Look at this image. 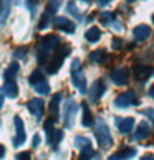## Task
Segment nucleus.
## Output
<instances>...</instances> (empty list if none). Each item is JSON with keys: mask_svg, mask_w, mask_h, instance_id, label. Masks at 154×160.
<instances>
[{"mask_svg": "<svg viewBox=\"0 0 154 160\" xmlns=\"http://www.w3.org/2000/svg\"><path fill=\"white\" fill-rule=\"evenodd\" d=\"M60 46V38L56 35H46L40 40L38 50H37V60L40 64L48 63V58L51 56V53Z\"/></svg>", "mask_w": 154, "mask_h": 160, "instance_id": "obj_1", "label": "nucleus"}, {"mask_svg": "<svg viewBox=\"0 0 154 160\" xmlns=\"http://www.w3.org/2000/svg\"><path fill=\"white\" fill-rule=\"evenodd\" d=\"M70 51H72V46H70V45H61V46H58V51L55 53V56H53L51 60L48 61V64H46V71H48L50 74H55L56 71L61 68L65 58L70 55Z\"/></svg>", "mask_w": 154, "mask_h": 160, "instance_id": "obj_2", "label": "nucleus"}, {"mask_svg": "<svg viewBox=\"0 0 154 160\" xmlns=\"http://www.w3.org/2000/svg\"><path fill=\"white\" fill-rule=\"evenodd\" d=\"M94 134H96V139H98V144L101 149H109L111 145H113V139H111V134H109V129L106 126V122L99 117L98 119V124H96V130H94Z\"/></svg>", "mask_w": 154, "mask_h": 160, "instance_id": "obj_3", "label": "nucleus"}, {"mask_svg": "<svg viewBox=\"0 0 154 160\" xmlns=\"http://www.w3.org/2000/svg\"><path fill=\"white\" fill-rule=\"evenodd\" d=\"M72 82L75 88H78L80 92L85 94L88 89H86V79H85V73L81 69V63L80 60H73L72 63Z\"/></svg>", "mask_w": 154, "mask_h": 160, "instance_id": "obj_4", "label": "nucleus"}, {"mask_svg": "<svg viewBox=\"0 0 154 160\" xmlns=\"http://www.w3.org/2000/svg\"><path fill=\"white\" fill-rule=\"evenodd\" d=\"M76 111H78V104H76V101L73 98H70L66 101V104H65L63 108V121H65V127H73V119L76 116Z\"/></svg>", "mask_w": 154, "mask_h": 160, "instance_id": "obj_5", "label": "nucleus"}, {"mask_svg": "<svg viewBox=\"0 0 154 160\" xmlns=\"http://www.w3.org/2000/svg\"><path fill=\"white\" fill-rule=\"evenodd\" d=\"M13 124H15V130H17V135L13 137V147H19V145H22L23 142L27 140L25 126H23V121L20 119L19 116H15V117H13Z\"/></svg>", "mask_w": 154, "mask_h": 160, "instance_id": "obj_6", "label": "nucleus"}, {"mask_svg": "<svg viewBox=\"0 0 154 160\" xmlns=\"http://www.w3.org/2000/svg\"><path fill=\"white\" fill-rule=\"evenodd\" d=\"M129 69L128 68H116L113 73H111V79H113V82L116 86H124V84H128V81H129Z\"/></svg>", "mask_w": 154, "mask_h": 160, "instance_id": "obj_7", "label": "nucleus"}, {"mask_svg": "<svg viewBox=\"0 0 154 160\" xmlns=\"http://www.w3.org/2000/svg\"><path fill=\"white\" fill-rule=\"evenodd\" d=\"M134 104H138L134 91H128V92H124V94H121V96H118L114 99V106L116 108H121V109L128 108V106H134Z\"/></svg>", "mask_w": 154, "mask_h": 160, "instance_id": "obj_8", "label": "nucleus"}, {"mask_svg": "<svg viewBox=\"0 0 154 160\" xmlns=\"http://www.w3.org/2000/svg\"><path fill=\"white\" fill-rule=\"evenodd\" d=\"M104 91H106L104 81H103V79H96V81L91 84L90 89H88V94H90V99L93 101V102H96V101L104 94Z\"/></svg>", "mask_w": 154, "mask_h": 160, "instance_id": "obj_9", "label": "nucleus"}, {"mask_svg": "<svg viewBox=\"0 0 154 160\" xmlns=\"http://www.w3.org/2000/svg\"><path fill=\"white\" fill-rule=\"evenodd\" d=\"M27 108H28V111H30L32 114L40 121L41 116H43V112H45V102H43L41 99H38V98H35V99H30V101L27 102Z\"/></svg>", "mask_w": 154, "mask_h": 160, "instance_id": "obj_10", "label": "nucleus"}, {"mask_svg": "<svg viewBox=\"0 0 154 160\" xmlns=\"http://www.w3.org/2000/svg\"><path fill=\"white\" fill-rule=\"evenodd\" d=\"M152 74H154V68L151 66H146V64H136L134 66V78L139 81H146Z\"/></svg>", "mask_w": 154, "mask_h": 160, "instance_id": "obj_11", "label": "nucleus"}, {"mask_svg": "<svg viewBox=\"0 0 154 160\" xmlns=\"http://www.w3.org/2000/svg\"><path fill=\"white\" fill-rule=\"evenodd\" d=\"M116 127L123 134H129L134 127V117H116Z\"/></svg>", "mask_w": 154, "mask_h": 160, "instance_id": "obj_12", "label": "nucleus"}, {"mask_svg": "<svg viewBox=\"0 0 154 160\" xmlns=\"http://www.w3.org/2000/svg\"><path fill=\"white\" fill-rule=\"evenodd\" d=\"M53 23H55L58 30H61L65 33H75V23L72 20H68L66 17H56Z\"/></svg>", "mask_w": 154, "mask_h": 160, "instance_id": "obj_13", "label": "nucleus"}, {"mask_svg": "<svg viewBox=\"0 0 154 160\" xmlns=\"http://www.w3.org/2000/svg\"><path fill=\"white\" fill-rule=\"evenodd\" d=\"M133 35H134V40H136V41H144V40L149 38L151 28L147 27V25H138V27L134 28Z\"/></svg>", "mask_w": 154, "mask_h": 160, "instance_id": "obj_14", "label": "nucleus"}, {"mask_svg": "<svg viewBox=\"0 0 154 160\" xmlns=\"http://www.w3.org/2000/svg\"><path fill=\"white\" fill-rule=\"evenodd\" d=\"M3 92H5V96L10 98V99H15L17 96H19V86H17L15 79L5 81V84H3Z\"/></svg>", "mask_w": 154, "mask_h": 160, "instance_id": "obj_15", "label": "nucleus"}, {"mask_svg": "<svg viewBox=\"0 0 154 160\" xmlns=\"http://www.w3.org/2000/svg\"><path fill=\"white\" fill-rule=\"evenodd\" d=\"M149 134H151L149 124L143 121V122H139L138 130H136V134H134V139H136V140H144L146 137H149Z\"/></svg>", "mask_w": 154, "mask_h": 160, "instance_id": "obj_16", "label": "nucleus"}, {"mask_svg": "<svg viewBox=\"0 0 154 160\" xmlns=\"http://www.w3.org/2000/svg\"><path fill=\"white\" fill-rule=\"evenodd\" d=\"M136 155V149H124V150H121V152H116V153H113L108 160H126V158H131V157H134Z\"/></svg>", "mask_w": 154, "mask_h": 160, "instance_id": "obj_17", "label": "nucleus"}, {"mask_svg": "<svg viewBox=\"0 0 154 160\" xmlns=\"http://www.w3.org/2000/svg\"><path fill=\"white\" fill-rule=\"evenodd\" d=\"M60 102H61V94H53V98H51V101H50V106H48V111H50L51 117H56V116H58Z\"/></svg>", "mask_w": 154, "mask_h": 160, "instance_id": "obj_18", "label": "nucleus"}, {"mask_svg": "<svg viewBox=\"0 0 154 160\" xmlns=\"http://www.w3.org/2000/svg\"><path fill=\"white\" fill-rule=\"evenodd\" d=\"M55 122H56V117H50V119L43 124V129H45V134H46V142H48V144L51 142V137H53V134H55V129H53Z\"/></svg>", "mask_w": 154, "mask_h": 160, "instance_id": "obj_19", "label": "nucleus"}, {"mask_svg": "<svg viewBox=\"0 0 154 160\" xmlns=\"http://www.w3.org/2000/svg\"><path fill=\"white\" fill-rule=\"evenodd\" d=\"M85 38H86V41H90V43H96V41L101 38V32H99L98 27H91L90 30L85 33Z\"/></svg>", "mask_w": 154, "mask_h": 160, "instance_id": "obj_20", "label": "nucleus"}, {"mask_svg": "<svg viewBox=\"0 0 154 160\" xmlns=\"http://www.w3.org/2000/svg\"><path fill=\"white\" fill-rule=\"evenodd\" d=\"M81 124L85 127L93 126V114H91V111H90V108H88L86 102L83 104V119H81Z\"/></svg>", "mask_w": 154, "mask_h": 160, "instance_id": "obj_21", "label": "nucleus"}, {"mask_svg": "<svg viewBox=\"0 0 154 160\" xmlns=\"http://www.w3.org/2000/svg\"><path fill=\"white\" fill-rule=\"evenodd\" d=\"M90 60L94 61V63H98V64H101V63L108 61V55H106L104 50H96V51H93L90 55Z\"/></svg>", "mask_w": 154, "mask_h": 160, "instance_id": "obj_22", "label": "nucleus"}, {"mask_svg": "<svg viewBox=\"0 0 154 160\" xmlns=\"http://www.w3.org/2000/svg\"><path fill=\"white\" fill-rule=\"evenodd\" d=\"M19 69H20L19 63H12L10 66H8L7 69H5V73H3V78H5V81L15 79V76L19 74Z\"/></svg>", "mask_w": 154, "mask_h": 160, "instance_id": "obj_23", "label": "nucleus"}, {"mask_svg": "<svg viewBox=\"0 0 154 160\" xmlns=\"http://www.w3.org/2000/svg\"><path fill=\"white\" fill-rule=\"evenodd\" d=\"M94 157H96V152L93 150L91 145H88V147H85V149H81V153H80L78 160H91Z\"/></svg>", "mask_w": 154, "mask_h": 160, "instance_id": "obj_24", "label": "nucleus"}, {"mask_svg": "<svg viewBox=\"0 0 154 160\" xmlns=\"http://www.w3.org/2000/svg\"><path fill=\"white\" fill-rule=\"evenodd\" d=\"M32 86H33V89L37 92H40V94H48L50 92V86H48V82H46V79L38 81V82H35V84H32Z\"/></svg>", "mask_w": 154, "mask_h": 160, "instance_id": "obj_25", "label": "nucleus"}, {"mask_svg": "<svg viewBox=\"0 0 154 160\" xmlns=\"http://www.w3.org/2000/svg\"><path fill=\"white\" fill-rule=\"evenodd\" d=\"M73 144H75V147H78V149H85V147L91 145V142H90V139H88V137H83V135H78V137H75Z\"/></svg>", "mask_w": 154, "mask_h": 160, "instance_id": "obj_26", "label": "nucleus"}, {"mask_svg": "<svg viewBox=\"0 0 154 160\" xmlns=\"http://www.w3.org/2000/svg\"><path fill=\"white\" fill-rule=\"evenodd\" d=\"M61 139H63V130H55V134H53V137H51V142H50L53 150L58 149V144L61 142Z\"/></svg>", "mask_w": 154, "mask_h": 160, "instance_id": "obj_27", "label": "nucleus"}, {"mask_svg": "<svg viewBox=\"0 0 154 160\" xmlns=\"http://www.w3.org/2000/svg\"><path fill=\"white\" fill-rule=\"evenodd\" d=\"M114 18H116L114 12H103L101 17H99V20H101V23H104V25H111V22H114Z\"/></svg>", "mask_w": 154, "mask_h": 160, "instance_id": "obj_28", "label": "nucleus"}, {"mask_svg": "<svg viewBox=\"0 0 154 160\" xmlns=\"http://www.w3.org/2000/svg\"><path fill=\"white\" fill-rule=\"evenodd\" d=\"M51 17H53V15L50 13V12H45V13L41 15L40 23H38V28H40V30H45V28L50 25V20H51Z\"/></svg>", "mask_w": 154, "mask_h": 160, "instance_id": "obj_29", "label": "nucleus"}, {"mask_svg": "<svg viewBox=\"0 0 154 160\" xmlns=\"http://www.w3.org/2000/svg\"><path fill=\"white\" fill-rule=\"evenodd\" d=\"M45 79V74L41 73L40 69H35L33 73L30 74V78H28V82L30 84H35V82H38V81H43Z\"/></svg>", "mask_w": 154, "mask_h": 160, "instance_id": "obj_30", "label": "nucleus"}, {"mask_svg": "<svg viewBox=\"0 0 154 160\" xmlns=\"http://www.w3.org/2000/svg\"><path fill=\"white\" fill-rule=\"evenodd\" d=\"M60 7V0H50L48 5H46V12H50L51 15H55V12Z\"/></svg>", "mask_w": 154, "mask_h": 160, "instance_id": "obj_31", "label": "nucleus"}, {"mask_svg": "<svg viewBox=\"0 0 154 160\" xmlns=\"http://www.w3.org/2000/svg\"><path fill=\"white\" fill-rule=\"evenodd\" d=\"M68 12H70L72 15H75L76 18H80V12H78V8H76L75 2H68Z\"/></svg>", "mask_w": 154, "mask_h": 160, "instance_id": "obj_32", "label": "nucleus"}, {"mask_svg": "<svg viewBox=\"0 0 154 160\" xmlns=\"http://www.w3.org/2000/svg\"><path fill=\"white\" fill-rule=\"evenodd\" d=\"M15 160H32L30 157V152H20L15 155Z\"/></svg>", "mask_w": 154, "mask_h": 160, "instance_id": "obj_33", "label": "nucleus"}, {"mask_svg": "<svg viewBox=\"0 0 154 160\" xmlns=\"http://www.w3.org/2000/svg\"><path fill=\"white\" fill-rule=\"evenodd\" d=\"M37 3H38V0H27V7L28 10H35V7H37Z\"/></svg>", "mask_w": 154, "mask_h": 160, "instance_id": "obj_34", "label": "nucleus"}, {"mask_svg": "<svg viewBox=\"0 0 154 160\" xmlns=\"http://www.w3.org/2000/svg\"><path fill=\"white\" fill-rule=\"evenodd\" d=\"M25 55H27L25 48H19V50L15 51V58H25Z\"/></svg>", "mask_w": 154, "mask_h": 160, "instance_id": "obj_35", "label": "nucleus"}, {"mask_svg": "<svg viewBox=\"0 0 154 160\" xmlns=\"http://www.w3.org/2000/svg\"><path fill=\"white\" fill-rule=\"evenodd\" d=\"M121 46H123V41H121V38H114L113 40V48H121Z\"/></svg>", "mask_w": 154, "mask_h": 160, "instance_id": "obj_36", "label": "nucleus"}, {"mask_svg": "<svg viewBox=\"0 0 154 160\" xmlns=\"http://www.w3.org/2000/svg\"><path fill=\"white\" fill-rule=\"evenodd\" d=\"M32 145H33V147H38V145H40V135H38V134L33 135V144H32Z\"/></svg>", "mask_w": 154, "mask_h": 160, "instance_id": "obj_37", "label": "nucleus"}, {"mask_svg": "<svg viewBox=\"0 0 154 160\" xmlns=\"http://www.w3.org/2000/svg\"><path fill=\"white\" fill-rule=\"evenodd\" d=\"M111 27L116 28L118 32H121V30H123V27H121V23H119V22H111Z\"/></svg>", "mask_w": 154, "mask_h": 160, "instance_id": "obj_38", "label": "nucleus"}, {"mask_svg": "<svg viewBox=\"0 0 154 160\" xmlns=\"http://www.w3.org/2000/svg\"><path fill=\"white\" fill-rule=\"evenodd\" d=\"M109 2H113V0H98V5L99 7H104V5H108Z\"/></svg>", "mask_w": 154, "mask_h": 160, "instance_id": "obj_39", "label": "nucleus"}, {"mask_svg": "<svg viewBox=\"0 0 154 160\" xmlns=\"http://www.w3.org/2000/svg\"><path fill=\"white\" fill-rule=\"evenodd\" d=\"M141 160H154V155L152 153H146V155L141 157Z\"/></svg>", "mask_w": 154, "mask_h": 160, "instance_id": "obj_40", "label": "nucleus"}, {"mask_svg": "<svg viewBox=\"0 0 154 160\" xmlns=\"http://www.w3.org/2000/svg\"><path fill=\"white\" fill-rule=\"evenodd\" d=\"M3 155H5V147H3L2 144H0V158H2Z\"/></svg>", "mask_w": 154, "mask_h": 160, "instance_id": "obj_41", "label": "nucleus"}, {"mask_svg": "<svg viewBox=\"0 0 154 160\" xmlns=\"http://www.w3.org/2000/svg\"><path fill=\"white\" fill-rule=\"evenodd\" d=\"M2 106H3V96H2V92H0V109H2Z\"/></svg>", "mask_w": 154, "mask_h": 160, "instance_id": "obj_42", "label": "nucleus"}, {"mask_svg": "<svg viewBox=\"0 0 154 160\" xmlns=\"http://www.w3.org/2000/svg\"><path fill=\"white\" fill-rule=\"evenodd\" d=\"M149 94H151V98H154V84L151 86V89H149Z\"/></svg>", "mask_w": 154, "mask_h": 160, "instance_id": "obj_43", "label": "nucleus"}, {"mask_svg": "<svg viewBox=\"0 0 154 160\" xmlns=\"http://www.w3.org/2000/svg\"><path fill=\"white\" fill-rule=\"evenodd\" d=\"M2 8H3V0H0V12H2Z\"/></svg>", "mask_w": 154, "mask_h": 160, "instance_id": "obj_44", "label": "nucleus"}, {"mask_svg": "<svg viewBox=\"0 0 154 160\" xmlns=\"http://www.w3.org/2000/svg\"><path fill=\"white\" fill-rule=\"evenodd\" d=\"M83 2H90V0H83Z\"/></svg>", "mask_w": 154, "mask_h": 160, "instance_id": "obj_45", "label": "nucleus"}, {"mask_svg": "<svg viewBox=\"0 0 154 160\" xmlns=\"http://www.w3.org/2000/svg\"><path fill=\"white\" fill-rule=\"evenodd\" d=\"M152 23H154V15H152Z\"/></svg>", "mask_w": 154, "mask_h": 160, "instance_id": "obj_46", "label": "nucleus"}]
</instances>
